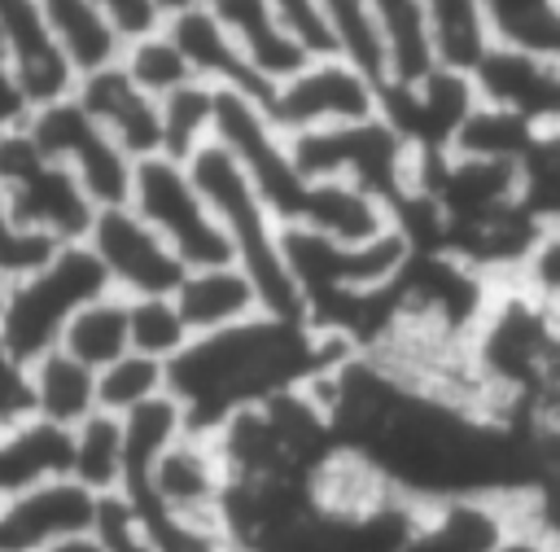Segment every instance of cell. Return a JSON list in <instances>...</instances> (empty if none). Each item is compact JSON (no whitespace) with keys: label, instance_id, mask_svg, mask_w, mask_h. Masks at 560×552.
Listing matches in <instances>:
<instances>
[{"label":"cell","instance_id":"6da1fadb","mask_svg":"<svg viewBox=\"0 0 560 552\" xmlns=\"http://www.w3.org/2000/svg\"><path fill=\"white\" fill-rule=\"evenodd\" d=\"M350 355L359 350L302 315L258 311L232 329L197 333L166 364V394L184 407L188 429L214 434L245 407L319 386Z\"/></svg>","mask_w":560,"mask_h":552},{"label":"cell","instance_id":"7a4b0ae2","mask_svg":"<svg viewBox=\"0 0 560 552\" xmlns=\"http://www.w3.org/2000/svg\"><path fill=\"white\" fill-rule=\"evenodd\" d=\"M197 180V188L206 193L219 228L228 232V245H232V258L249 272V280L258 285L262 294V307L271 315H302L306 320V307H302V289L289 272V254H284V228L280 219L271 215V206L258 197V188L249 184V175L241 171V162L219 145L210 140L206 149H197L188 162H184Z\"/></svg>","mask_w":560,"mask_h":552},{"label":"cell","instance_id":"3957f363","mask_svg":"<svg viewBox=\"0 0 560 552\" xmlns=\"http://www.w3.org/2000/svg\"><path fill=\"white\" fill-rule=\"evenodd\" d=\"M105 294H114V285H109L96 250L88 241H66L52 250V258H44L35 272H26L9 285L0 337L22 359L35 364L39 355L57 350L70 320Z\"/></svg>","mask_w":560,"mask_h":552},{"label":"cell","instance_id":"277c9868","mask_svg":"<svg viewBox=\"0 0 560 552\" xmlns=\"http://www.w3.org/2000/svg\"><path fill=\"white\" fill-rule=\"evenodd\" d=\"M0 188L13 215L57 245L88 241V228L101 210L83 180L66 162H57L26 123L0 131Z\"/></svg>","mask_w":560,"mask_h":552},{"label":"cell","instance_id":"5b68a950","mask_svg":"<svg viewBox=\"0 0 560 552\" xmlns=\"http://www.w3.org/2000/svg\"><path fill=\"white\" fill-rule=\"evenodd\" d=\"M289 140H293L302 171L315 180L359 184L389 206H398L416 188L420 153L385 114H376L368 123H350V127H324V131L289 136Z\"/></svg>","mask_w":560,"mask_h":552},{"label":"cell","instance_id":"8992f818","mask_svg":"<svg viewBox=\"0 0 560 552\" xmlns=\"http://www.w3.org/2000/svg\"><path fill=\"white\" fill-rule=\"evenodd\" d=\"M131 206L166 237V245L184 258V267H214V263H236L228 232L219 228L206 193L197 188L192 171L175 158H144L136 162L131 180Z\"/></svg>","mask_w":560,"mask_h":552},{"label":"cell","instance_id":"52a82bcc","mask_svg":"<svg viewBox=\"0 0 560 552\" xmlns=\"http://www.w3.org/2000/svg\"><path fill=\"white\" fill-rule=\"evenodd\" d=\"M381 83L368 79L346 57H311L298 74L271 88L267 114L284 136H306L324 127H350L381 114Z\"/></svg>","mask_w":560,"mask_h":552},{"label":"cell","instance_id":"ba28073f","mask_svg":"<svg viewBox=\"0 0 560 552\" xmlns=\"http://www.w3.org/2000/svg\"><path fill=\"white\" fill-rule=\"evenodd\" d=\"M26 127L35 131V140L57 158L66 162L83 188L92 193L96 206H122L131 202V180H136V158L70 96L61 101H48V105H35Z\"/></svg>","mask_w":560,"mask_h":552},{"label":"cell","instance_id":"9c48e42d","mask_svg":"<svg viewBox=\"0 0 560 552\" xmlns=\"http://www.w3.org/2000/svg\"><path fill=\"white\" fill-rule=\"evenodd\" d=\"M228 464L210 434H179L162 460L149 469L144 482L118 491L127 495L144 517H179V521H219L228 499Z\"/></svg>","mask_w":560,"mask_h":552},{"label":"cell","instance_id":"30bf717a","mask_svg":"<svg viewBox=\"0 0 560 552\" xmlns=\"http://www.w3.org/2000/svg\"><path fill=\"white\" fill-rule=\"evenodd\" d=\"M88 245L96 250L114 294L122 298H175L188 276L184 258L131 202L101 206L88 228Z\"/></svg>","mask_w":560,"mask_h":552},{"label":"cell","instance_id":"8fae6325","mask_svg":"<svg viewBox=\"0 0 560 552\" xmlns=\"http://www.w3.org/2000/svg\"><path fill=\"white\" fill-rule=\"evenodd\" d=\"M101 495L79 478H48L0 504V552H48L96 530Z\"/></svg>","mask_w":560,"mask_h":552},{"label":"cell","instance_id":"7c38bea8","mask_svg":"<svg viewBox=\"0 0 560 552\" xmlns=\"http://www.w3.org/2000/svg\"><path fill=\"white\" fill-rule=\"evenodd\" d=\"M0 48L31 105H48L74 92L79 66L70 61L48 9L39 0H0Z\"/></svg>","mask_w":560,"mask_h":552},{"label":"cell","instance_id":"4fadbf2b","mask_svg":"<svg viewBox=\"0 0 560 552\" xmlns=\"http://www.w3.org/2000/svg\"><path fill=\"white\" fill-rule=\"evenodd\" d=\"M74 101L136 158H158L162 153V105L158 96H149L127 70L122 61H105L96 70H83L74 83Z\"/></svg>","mask_w":560,"mask_h":552},{"label":"cell","instance_id":"5bb4252c","mask_svg":"<svg viewBox=\"0 0 560 552\" xmlns=\"http://www.w3.org/2000/svg\"><path fill=\"white\" fill-rule=\"evenodd\" d=\"M214 22L223 26V35L236 44V53L245 57V66L267 83V92L276 83H284L289 74H298L311 57L302 53V44L280 26L271 0H201Z\"/></svg>","mask_w":560,"mask_h":552},{"label":"cell","instance_id":"9a60e30c","mask_svg":"<svg viewBox=\"0 0 560 552\" xmlns=\"http://www.w3.org/2000/svg\"><path fill=\"white\" fill-rule=\"evenodd\" d=\"M175 307L188 324V333H219L241 320H254L262 307L258 285L241 263H214V267H192L184 285L175 289Z\"/></svg>","mask_w":560,"mask_h":552},{"label":"cell","instance_id":"2e32d148","mask_svg":"<svg viewBox=\"0 0 560 552\" xmlns=\"http://www.w3.org/2000/svg\"><path fill=\"white\" fill-rule=\"evenodd\" d=\"M166 22V31L175 35V44L184 48V57L192 61V74L201 79V83H214V88H232V92H249V96H258L262 105H267V83L245 66V57L236 53V44L223 35V26L214 22V13L197 0V4H188V9H179V13H166L162 18Z\"/></svg>","mask_w":560,"mask_h":552},{"label":"cell","instance_id":"e0dca14e","mask_svg":"<svg viewBox=\"0 0 560 552\" xmlns=\"http://www.w3.org/2000/svg\"><path fill=\"white\" fill-rule=\"evenodd\" d=\"M61 473H70V429L44 416L0 429V499H13Z\"/></svg>","mask_w":560,"mask_h":552},{"label":"cell","instance_id":"ac0fdd59","mask_svg":"<svg viewBox=\"0 0 560 552\" xmlns=\"http://www.w3.org/2000/svg\"><path fill=\"white\" fill-rule=\"evenodd\" d=\"M424 13H429L438 66L477 74L486 53L499 44L490 4L486 0H424Z\"/></svg>","mask_w":560,"mask_h":552},{"label":"cell","instance_id":"d6986e66","mask_svg":"<svg viewBox=\"0 0 560 552\" xmlns=\"http://www.w3.org/2000/svg\"><path fill=\"white\" fill-rule=\"evenodd\" d=\"M35 412L61 429H74L79 421H88L92 412H101L96 403V368H88L83 359H74L70 350H48L35 364Z\"/></svg>","mask_w":560,"mask_h":552},{"label":"cell","instance_id":"ffe728a7","mask_svg":"<svg viewBox=\"0 0 560 552\" xmlns=\"http://www.w3.org/2000/svg\"><path fill=\"white\" fill-rule=\"evenodd\" d=\"M376 13V26L385 35L389 48V88L394 83H420L424 74L438 70V53H433V31H429V13L424 0H368Z\"/></svg>","mask_w":560,"mask_h":552},{"label":"cell","instance_id":"44dd1931","mask_svg":"<svg viewBox=\"0 0 560 552\" xmlns=\"http://www.w3.org/2000/svg\"><path fill=\"white\" fill-rule=\"evenodd\" d=\"M122 416L114 412H92L70 429V478H79L96 495H118L122 491Z\"/></svg>","mask_w":560,"mask_h":552},{"label":"cell","instance_id":"7402d4cb","mask_svg":"<svg viewBox=\"0 0 560 552\" xmlns=\"http://www.w3.org/2000/svg\"><path fill=\"white\" fill-rule=\"evenodd\" d=\"M162 158L188 162L197 149L214 140V118H219V88L214 83H184L179 92L162 96Z\"/></svg>","mask_w":560,"mask_h":552},{"label":"cell","instance_id":"603a6c76","mask_svg":"<svg viewBox=\"0 0 560 552\" xmlns=\"http://www.w3.org/2000/svg\"><path fill=\"white\" fill-rule=\"evenodd\" d=\"M61 350H70L74 359H83L88 368H109L114 359H122L131 350V324H127V298L122 294H105L96 298L92 307H83L66 337H61Z\"/></svg>","mask_w":560,"mask_h":552},{"label":"cell","instance_id":"cb8c5ba5","mask_svg":"<svg viewBox=\"0 0 560 552\" xmlns=\"http://www.w3.org/2000/svg\"><path fill=\"white\" fill-rule=\"evenodd\" d=\"M70 53V61L83 70H96L105 61H114L122 53V35L114 31V22L105 18V9L96 0H39Z\"/></svg>","mask_w":560,"mask_h":552},{"label":"cell","instance_id":"d4e9b609","mask_svg":"<svg viewBox=\"0 0 560 552\" xmlns=\"http://www.w3.org/2000/svg\"><path fill=\"white\" fill-rule=\"evenodd\" d=\"M324 13H328V26H332V44H337V57H346L350 66H359L368 79H376L381 88H389V48H385V35L376 26V13L368 0H319Z\"/></svg>","mask_w":560,"mask_h":552},{"label":"cell","instance_id":"484cf974","mask_svg":"<svg viewBox=\"0 0 560 552\" xmlns=\"http://www.w3.org/2000/svg\"><path fill=\"white\" fill-rule=\"evenodd\" d=\"M118 61H122V70H127L149 96H158V101L197 79V74H192V61L184 57V48H179L175 35L166 31V22L153 26V31H144V35L122 39Z\"/></svg>","mask_w":560,"mask_h":552},{"label":"cell","instance_id":"4316f807","mask_svg":"<svg viewBox=\"0 0 560 552\" xmlns=\"http://www.w3.org/2000/svg\"><path fill=\"white\" fill-rule=\"evenodd\" d=\"M158 394H166V364L149 359L140 350H127L122 359H114L109 368L96 372V403H101V412L127 416L140 403L158 399Z\"/></svg>","mask_w":560,"mask_h":552},{"label":"cell","instance_id":"83f0119b","mask_svg":"<svg viewBox=\"0 0 560 552\" xmlns=\"http://www.w3.org/2000/svg\"><path fill=\"white\" fill-rule=\"evenodd\" d=\"M127 324H131V350L162 364H171L192 342L175 298H127Z\"/></svg>","mask_w":560,"mask_h":552},{"label":"cell","instance_id":"f1b7e54d","mask_svg":"<svg viewBox=\"0 0 560 552\" xmlns=\"http://www.w3.org/2000/svg\"><path fill=\"white\" fill-rule=\"evenodd\" d=\"M52 250H57V241L44 237V232H35V228H26L13 215V206H9V197L0 188V272L9 280H18V276L35 272L44 258H52Z\"/></svg>","mask_w":560,"mask_h":552},{"label":"cell","instance_id":"f546056e","mask_svg":"<svg viewBox=\"0 0 560 552\" xmlns=\"http://www.w3.org/2000/svg\"><path fill=\"white\" fill-rule=\"evenodd\" d=\"M508 285L534 294V298L547 302V307H560V219H551V223L538 232L534 250L525 254L521 272H516Z\"/></svg>","mask_w":560,"mask_h":552},{"label":"cell","instance_id":"4dcf8cb0","mask_svg":"<svg viewBox=\"0 0 560 552\" xmlns=\"http://www.w3.org/2000/svg\"><path fill=\"white\" fill-rule=\"evenodd\" d=\"M35 416V368L0 337V429H18Z\"/></svg>","mask_w":560,"mask_h":552},{"label":"cell","instance_id":"1f68e13d","mask_svg":"<svg viewBox=\"0 0 560 552\" xmlns=\"http://www.w3.org/2000/svg\"><path fill=\"white\" fill-rule=\"evenodd\" d=\"M92 534L105 552H158L149 526L140 521V513L131 508L127 495H101V513H96Z\"/></svg>","mask_w":560,"mask_h":552},{"label":"cell","instance_id":"d6a6232c","mask_svg":"<svg viewBox=\"0 0 560 552\" xmlns=\"http://www.w3.org/2000/svg\"><path fill=\"white\" fill-rule=\"evenodd\" d=\"M280 26L302 44L306 57H337V44H332V26H328V13L319 0H271Z\"/></svg>","mask_w":560,"mask_h":552},{"label":"cell","instance_id":"836d02e7","mask_svg":"<svg viewBox=\"0 0 560 552\" xmlns=\"http://www.w3.org/2000/svg\"><path fill=\"white\" fill-rule=\"evenodd\" d=\"M101 9H105V18L114 22V31L122 35V39H131V35H144V31H153V26H162V9H158V0H96Z\"/></svg>","mask_w":560,"mask_h":552},{"label":"cell","instance_id":"e575fe53","mask_svg":"<svg viewBox=\"0 0 560 552\" xmlns=\"http://www.w3.org/2000/svg\"><path fill=\"white\" fill-rule=\"evenodd\" d=\"M31 110H35V105L26 101V92H22L18 74H13V66H9V57H4V48H0V131L26 123Z\"/></svg>","mask_w":560,"mask_h":552},{"label":"cell","instance_id":"d590c367","mask_svg":"<svg viewBox=\"0 0 560 552\" xmlns=\"http://www.w3.org/2000/svg\"><path fill=\"white\" fill-rule=\"evenodd\" d=\"M490 552H560V543H556V539H547V534H538V530H534V526H525V521H512V526H508V534H503Z\"/></svg>","mask_w":560,"mask_h":552},{"label":"cell","instance_id":"8d00e7d4","mask_svg":"<svg viewBox=\"0 0 560 552\" xmlns=\"http://www.w3.org/2000/svg\"><path fill=\"white\" fill-rule=\"evenodd\" d=\"M48 552H105V548L96 543V534H83V539H70V543H57V548H48Z\"/></svg>","mask_w":560,"mask_h":552},{"label":"cell","instance_id":"74e56055","mask_svg":"<svg viewBox=\"0 0 560 552\" xmlns=\"http://www.w3.org/2000/svg\"><path fill=\"white\" fill-rule=\"evenodd\" d=\"M188 4H197V0H158L162 13H179V9H188Z\"/></svg>","mask_w":560,"mask_h":552},{"label":"cell","instance_id":"f35d334b","mask_svg":"<svg viewBox=\"0 0 560 552\" xmlns=\"http://www.w3.org/2000/svg\"><path fill=\"white\" fill-rule=\"evenodd\" d=\"M9 285H13V280L0 272V315H4V298H9Z\"/></svg>","mask_w":560,"mask_h":552},{"label":"cell","instance_id":"ab89813d","mask_svg":"<svg viewBox=\"0 0 560 552\" xmlns=\"http://www.w3.org/2000/svg\"><path fill=\"white\" fill-rule=\"evenodd\" d=\"M0 504H4V499H0Z\"/></svg>","mask_w":560,"mask_h":552}]
</instances>
